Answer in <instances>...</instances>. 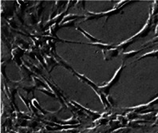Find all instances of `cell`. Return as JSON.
Returning <instances> with one entry per match:
<instances>
[{
    "instance_id": "obj_1",
    "label": "cell",
    "mask_w": 158,
    "mask_h": 133,
    "mask_svg": "<svg viewBox=\"0 0 158 133\" xmlns=\"http://www.w3.org/2000/svg\"><path fill=\"white\" fill-rule=\"evenodd\" d=\"M122 69H123V67H121V68L118 70V72H116L114 76L112 78V79H111L107 84L103 86V87H99V90H100L102 92H103V91H104V92H108L109 89L112 87V86H114V85L118 82V79H119V77L120 75H121V72H122Z\"/></svg>"
},
{
    "instance_id": "obj_2",
    "label": "cell",
    "mask_w": 158,
    "mask_h": 133,
    "mask_svg": "<svg viewBox=\"0 0 158 133\" xmlns=\"http://www.w3.org/2000/svg\"><path fill=\"white\" fill-rule=\"evenodd\" d=\"M119 51H120L119 50L116 51L115 49H114V50L110 49V51H106L104 53L105 58H106V60H111L113 57H115V56L118 55V52Z\"/></svg>"
},
{
    "instance_id": "obj_3",
    "label": "cell",
    "mask_w": 158,
    "mask_h": 133,
    "mask_svg": "<svg viewBox=\"0 0 158 133\" xmlns=\"http://www.w3.org/2000/svg\"><path fill=\"white\" fill-rule=\"evenodd\" d=\"M141 51H130V52H128V53H124L123 54V56L125 57V60H127L128 58H130V57H133V55H135L136 54H137V52Z\"/></svg>"
},
{
    "instance_id": "obj_4",
    "label": "cell",
    "mask_w": 158,
    "mask_h": 133,
    "mask_svg": "<svg viewBox=\"0 0 158 133\" xmlns=\"http://www.w3.org/2000/svg\"><path fill=\"white\" fill-rule=\"evenodd\" d=\"M77 29H78L79 31H81V32L82 33L83 35H85V36H86L87 38H88V39H91V40H92V41H94V42H98V39H95V38H94V37H92V36H91V35H88V33H86V32H85V31H82V30H81V29H79V28H77Z\"/></svg>"
}]
</instances>
